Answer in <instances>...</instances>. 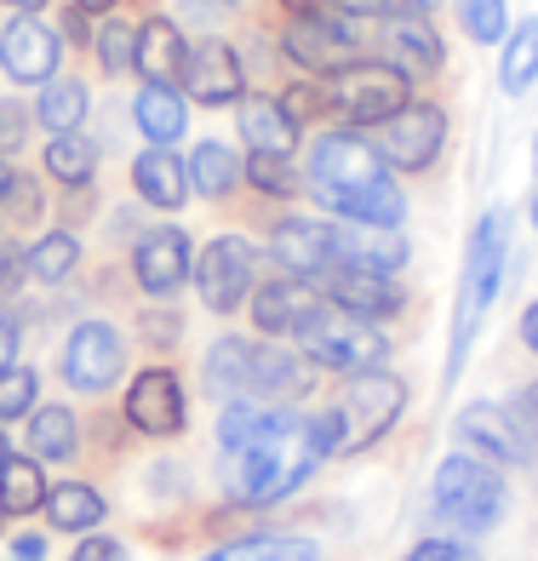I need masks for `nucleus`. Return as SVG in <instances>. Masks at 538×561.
Wrapping results in <instances>:
<instances>
[{
	"label": "nucleus",
	"instance_id": "f257e3e1",
	"mask_svg": "<svg viewBox=\"0 0 538 561\" xmlns=\"http://www.w3.org/2000/svg\"><path fill=\"white\" fill-rule=\"evenodd\" d=\"M310 195L321 207L344 213L355 224H378V229H396L407 218V195L396 184L390 161H378L362 138L350 133H332L316 138V156H310Z\"/></svg>",
	"mask_w": 538,
	"mask_h": 561
},
{
	"label": "nucleus",
	"instance_id": "f03ea898",
	"mask_svg": "<svg viewBox=\"0 0 538 561\" xmlns=\"http://www.w3.org/2000/svg\"><path fill=\"white\" fill-rule=\"evenodd\" d=\"M339 453V424L332 413L321 419H293V413H275L264 424V436L241 447V476H236V493L241 504H281L287 493H298L304 481L316 476V465Z\"/></svg>",
	"mask_w": 538,
	"mask_h": 561
},
{
	"label": "nucleus",
	"instance_id": "7ed1b4c3",
	"mask_svg": "<svg viewBox=\"0 0 538 561\" xmlns=\"http://www.w3.org/2000/svg\"><path fill=\"white\" fill-rule=\"evenodd\" d=\"M504 287V218L487 213L470 236V252H465V275H458V304H453V344H447V367H442V385L453 390L458 373L470 362V344L481 333L487 310Z\"/></svg>",
	"mask_w": 538,
	"mask_h": 561
},
{
	"label": "nucleus",
	"instance_id": "20e7f679",
	"mask_svg": "<svg viewBox=\"0 0 538 561\" xmlns=\"http://www.w3.org/2000/svg\"><path fill=\"white\" fill-rule=\"evenodd\" d=\"M435 516L453 522L458 533H493L499 516H504V481L493 465H481L470 453H453L442 458V470H435Z\"/></svg>",
	"mask_w": 538,
	"mask_h": 561
},
{
	"label": "nucleus",
	"instance_id": "39448f33",
	"mask_svg": "<svg viewBox=\"0 0 538 561\" xmlns=\"http://www.w3.org/2000/svg\"><path fill=\"white\" fill-rule=\"evenodd\" d=\"M407 407V385L396 373H350V385L339 396V407H332V424H339V453H362L373 447L384 430H390L401 419Z\"/></svg>",
	"mask_w": 538,
	"mask_h": 561
},
{
	"label": "nucleus",
	"instance_id": "423d86ee",
	"mask_svg": "<svg viewBox=\"0 0 538 561\" xmlns=\"http://www.w3.org/2000/svg\"><path fill=\"white\" fill-rule=\"evenodd\" d=\"M327 104L339 110L344 121L378 126V121H390L396 110L413 104V75L396 69V64H367V58H355V64H344V69H332Z\"/></svg>",
	"mask_w": 538,
	"mask_h": 561
},
{
	"label": "nucleus",
	"instance_id": "0eeeda50",
	"mask_svg": "<svg viewBox=\"0 0 538 561\" xmlns=\"http://www.w3.org/2000/svg\"><path fill=\"white\" fill-rule=\"evenodd\" d=\"M298 344H304V355H310L316 367H327V373H373V367L384 362V350H390L367 316L339 310L332 298H327V310L298 333Z\"/></svg>",
	"mask_w": 538,
	"mask_h": 561
},
{
	"label": "nucleus",
	"instance_id": "6e6552de",
	"mask_svg": "<svg viewBox=\"0 0 538 561\" xmlns=\"http://www.w3.org/2000/svg\"><path fill=\"white\" fill-rule=\"evenodd\" d=\"M442 138H447V115L435 104H407L390 121H378V156L401 172H424L442 156Z\"/></svg>",
	"mask_w": 538,
	"mask_h": 561
},
{
	"label": "nucleus",
	"instance_id": "1a4fd4ad",
	"mask_svg": "<svg viewBox=\"0 0 538 561\" xmlns=\"http://www.w3.org/2000/svg\"><path fill=\"white\" fill-rule=\"evenodd\" d=\"M252 264H259V252H252V241L241 236H218L207 252L195 259V287L201 298H207V310H241L247 293H252Z\"/></svg>",
	"mask_w": 538,
	"mask_h": 561
},
{
	"label": "nucleus",
	"instance_id": "9d476101",
	"mask_svg": "<svg viewBox=\"0 0 538 561\" xmlns=\"http://www.w3.org/2000/svg\"><path fill=\"white\" fill-rule=\"evenodd\" d=\"M121 373H126V344H121L115 327L110 321H81L75 327L69 344H64V378L69 385L98 396V390H110Z\"/></svg>",
	"mask_w": 538,
	"mask_h": 561
},
{
	"label": "nucleus",
	"instance_id": "9b49d317",
	"mask_svg": "<svg viewBox=\"0 0 538 561\" xmlns=\"http://www.w3.org/2000/svg\"><path fill=\"white\" fill-rule=\"evenodd\" d=\"M458 442L481 458H493V465H533L538 458V442L522 430V419L510 407H493V401H476L458 413Z\"/></svg>",
	"mask_w": 538,
	"mask_h": 561
},
{
	"label": "nucleus",
	"instance_id": "f8f14e48",
	"mask_svg": "<svg viewBox=\"0 0 538 561\" xmlns=\"http://www.w3.org/2000/svg\"><path fill=\"white\" fill-rule=\"evenodd\" d=\"M58 58H64V41H58L53 23H41L35 12L12 18L7 35H0V69L23 87H46L58 75Z\"/></svg>",
	"mask_w": 538,
	"mask_h": 561
},
{
	"label": "nucleus",
	"instance_id": "ddd939ff",
	"mask_svg": "<svg viewBox=\"0 0 538 561\" xmlns=\"http://www.w3.org/2000/svg\"><path fill=\"white\" fill-rule=\"evenodd\" d=\"M270 259L287 275H327L344 264V229L316 224V218H287L270 236Z\"/></svg>",
	"mask_w": 538,
	"mask_h": 561
},
{
	"label": "nucleus",
	"instance_id": "4468645a",
	"mask_svg": "<svg viewBox=\"0 0 538 561\" xmlns=\"http://www.w3.org/2000/svg\"><path fill=\"white\" fill-rule=\"evenodd\" d=\"M126 424L138 430V436H178L184 430V385H178V373L167 367H144L133 378V390H126Z\"/></svg>",
	"mask_w": 538,
	"mask_h": 561
},
{
	"label": "nucleus",
	"instance_id": "2eb2a0df",
	"mask_svg": "<svg viewBox=\"0 0 538 561\" xmlns=\"http://www.w3.org/2000/svg\"><path fill=\"white\" fill-rule=\"evenodd\" d=\"M310 396V362H298L281 344H252L247 339V367H241V401H298Z\"/></svg>",
	"mask_w": 538,
	"mask_h": 561
},
{
	"label": "nucleus",
	"instance_id": "dca6fc26",
	"mask_svg": "<svg viewBox=\"0 0 538 561\" xmlns=\"http://www.w3.org/2000/svg\"><path fill=\"white\" fill-rule=\"evenodd\" d=\"M287 58L298 64V69H344V64H355V30L350 23H339V18H327V12H316V18H298L293 30H287Z\"/></svg>",
	"mask_w": 538,
	"mask_h": 561
},
{
	"label": "nucleus",
	"instance_id": "f3484780",
	"mask_svg": "<svg viewBox=\"0 0 538 561\" xmlns=\"http://www.w3.org/2000/svg\"><path fill=\"white\" fill-rule=\"evenodd\" d=\"M184 87L201 104H236L241 87H247V69H241V53L224 41H201L190 46V64H184Z\"/></svg>",
	"mask_w": 538,
	"mask_h": 561
},
{
	"label": "nucleus",
	"instance_id": "a211bd4d",
	"mask_svg": "<svg viewBox=\"0 0 538 561\" xmlns=\"http://www.w3.org/2000/svg\"><path fill=\"white\" fill-rule=\"evenodd\" d=\"M321 310H327V298H316V287H304L298 275L264 280V287L252 293V321H259L264 333H293V339H298Z\"/></svg>",
	"mask_w": 538,
	"mask_h": 561
},
{
	"label": "nucleus",
	"instance_id": "6ab92c4d",
	"mask_svg": "<svg viewBox=\"0 0 538 561\" xmlns=\"http://www.w3.org/2000/svg\"><path fill=\"white\" fill-rule=\"evenodd\" d=\"M133 270H138V287L149 298L178 293L184 275H190V236L184 229H149V236L138 241V252H133Z\"/></svg>",
	"mask_w": 538,
	"mask_h": 561
},
{
	"label": "nucleus",
	"instance_id": "aec40b11",
	"mask_svg": "<svg viewBox=\"0 0 538 561\" xmlns=\"http://www.w3.org/2000/svg\"><path fill=\"white\" fill-rule=\"evenodd\" d=\"M327 298L339 310H355V316H396L401 310V287L384 270H362V264H339L327 270Z\"/></svg>",
	"mask_w": 538,
	"mask_h": 561
},
{
	"label": "nucleus",
	"instance_id": "412c9836",
	"mask_svg": "<svg viewBox=\"0 0 538 561\" xmlns=\"http://www.w3.org/2000/svg\"><path fill=\"white\" fill-rule=\"evenodd\" d=\"M184 64H190V46H184V35H178V23L149 18L144 30H138L133 69L144 75L149 87H178V81H184Z\"/></svg>",
	"mask_w": 538,
	"mask_h": 561
},
{
	"label": "nucleus",
	"instance_id": "4be33fe9",
	"mask_svg": "<svg viewBox=\"0 0 538 561\" xmlns=\"http://www.w3.org/2000/svg\"><path fill=\"white\" fill-rule=\"evenodd\" d=\"M133 184H138V195L156 213H178L184 195H190V167L178 161L167 144H156V149H144V156L133 161Z\"/></svg>",
	"mask_w": 538,
	"mask_h": 561
},
{
	"label": "nucleus",
	"instance_id": "5701e85b",
	"mask_svg": "<svg viewBox=\"0 0 538 561\" xmlns=\"http://www.w3.org/2000/svg\"><path fill=\"white\" fill-rule=\"evenodd\" d=\"M384 46H390V64L407 69V75H435V69H442V35L430 30V18H424V12L390 18V30H384Z\"/></svg>",
	"mask_w": 538,
	"mask_h": 561
},
{
	"label": "nucleus",
	"instance_id": "b1692460",
	"mask_svg": "<svg viewBox=\"0 0 538 561\" xmlns=\"http://www.w3.org/2000/svg\"><path fill=\"white\" fill-rule=\"evenodd\" d=\"M241 138L252 144V156H293L298 121L287 115L281 98H247L241 104Z\"/></svg>",
	"mask_w": 538,
	"mask_h": 561
},
{
	"label": "nucleus",
	"instance_id": "393cba45",
	"mask_svg": "<svg viewBox=\"0 0 538 561\" xmlns=\"http://www.w3.org/2000/svg\"><path fill=\"white\" fill-rule=\"evenodd\" d=\"M133 121L149 144H178L190 126V110H184V98H178V87H144L138 104H133Z\"/></svg>",
	"mask_w": 538,
	"mask_h": 561
},
{
	"label": "nucleus",
	"instance_id": "a878e982",
	"mask_svg": "<svg viewBox=\"0 0 538 561\" xmlns=\"http://www.w3.org/2000/svg\"><path fill=\"white\" fill-rule=\"evenodd\" d=\"M46 476H41V458H18V453H7L0 458V510L7 516H30V510H41L46 504Z\"/></svg>",
	"mask_w": 538,
	"mask_h": 561
},
{
	"label": "nucleus",
	"instance_id": "bb28decb",
	"mask_svg": "<svg viewBox=\"0 0 538 561\" xmlns=\"http://www.w3.org/2000/svg\"><path fill=\"white\" fill-rule=\"evenodd\" d=\"M87 110H92V92H87V81H69V75H53V81L41 87V126L46 133H75V126L87 121Z\"/></svg>",
	"mask_w": 538,
	"mask_h": 561
},
{
	"label": "nucleus",
	"instance_id": "cd10ccee",
	"mask_svg": "<svg viewBox=\"0 0 538 561\" xmlns=\"http://www.w3.org/2000/svg\"><path fill=\"white\" fill-rule=\"evenodd\" d=\"M46 516L64 533H92L104 522V493L87 488V481H58V488L46 493Z\"/></svg>",
	"mask_w": 538,
	"mask_h": 561
},
{
	"label": "nucleus",
	"instance_id": "c85d7f7f",
	"mask_svg": "<svg viewBox=\"0 0 538 561\" xmlns=\"http://www.w3.org/2000/svg\"><path fill=\"white\" fill-rule=\"evenodd\" d=\"M538 81V23H510L504 58H499V87L510 98H522Z\"/></svg>",
	"mask_w": 538,
	"mask_h": 561
},
{
	"label": "nucleus",
	"instance_id": "c756f323",
	"mask_svg": "<svg viewBox=\"0 0 538 561\" xmlns=\"http://www.w3.org/2000/svg\"><path fill=\"white\" fill-rule=\"evenodd\" d=\"M190 184L207 195V201H224L229 190L241 184V156H236L229 144H218V138H213V144H201V149H195V161H190Z\"/></svg>",
	"mask_w": 538,
	"mask_h": 561
},
{
	"label": "nucleus",
	"instance_id": "7c9ffc66",
	"mask_svg": "<svg viewBox=\"0 0 538 561\" xmlns=\"http://www.w3.org/2000/svg\"><path fill=\"white\" fill-rule=\"evenodd\" d=\"M321 550L310 539H293V533H264V539H241V545H224L207 561H316Z\"/></svg>",
	"mask_w": 538,
	"mask_h": 561
},
{
	"label": "nucleus",
	"instance_id": "2f4dec72",
	"mask_svg": "<svg viewBox=\"0 0 538 561\" xmlns=\"http://www.w3.org/2000/svg\"><path fill=\"white\" fill-rule=\"evenodd\" d=\"M46 172L58 178V184H92L98 172V144L81 138V133H58L46 144Z\"/></svg>",
	"mask_w": 538,
	"mask_h": 561
},
{
	"label": "nucleus",
	"instance_id": "473e14b6",
	"mask_svg": "<svg viewBox=\"0 0 538 561\" xmlns=\"http://www.w3.org/2000/svg\"><path fill=\"white\" fill-rule=\"evenodd\" d=\"M30 453L35 458H75V413L69 407H41L30 419Z\"/></svg>",
	"mask_w": 538,
	"mask_h": 561
},
{
	"label": "nucleus",
	"instance_id": "72a5a7b5",
	"mask_svg": "<svg viewBox=\"0 0 538 561\" xmlns=\"http://www.w3.org/2000/svg\"><path fill=\"white\" fill-rule=\"evenodd\" d=\"M23 252H30V275H35V280H64L75 264H81V241L64 236V229L41 236L35 247H23Z\"/></svg>",
	"mask_w": 538,
	"mask_h": 561
},
{
	"label": "nucleus",
	"instance_id": "f704fd0d",
	"mask_svg": "<svg viewBox=\"0 0 538 561\" xmlns=\"http://www.w3.org/2000/svg\"><path fill=\"white\" fill-rule=\"evenodd\" d=\"M98 58H104L110 75H126V69H133V58H138V30H133V23L110 18L104 30H98Z\"/></svg>",
	"mask_w": 538,
	"mask_h": 561
},
{
	"label": "nucleus",
	"instance_id": "c9c22d12",
	"mask_svg": "<svg viewBox=\"0 0 538 561\" xmlns=\"http://www.w3.org/2000/svg\"><path fill=\"white\" fill-rule=\"evenodd\" d=\"M465 30H470V41H481V46L504 41V35H510V7H504V0H465Z\"/></svg>",
	"mask_w": 538,
	"mask_h": 561
},
{
	"label": "nucleus",
	"instance_id": "e433bc0d",
	"mask_svg": "<svg viewBox=\"0 0 538 561\" xmlns=\"http://www.w3.org/2000/svg\"><path fill=\"white\" fill-rule=\"evenodd\" d=\"M41 378L30 367H0V419H23L35 407Z\"/></svg>",
	"mask_w": 538,
	"mask_h": 561
},
{
	"label": "nucleus",
	"instance_id": "4c0bfd02",
	"mask_svg": "<svg viewBox=\"0 0 538 561\" xmlns=\"http://www.w3.org/2000/svg\"><path fill=\"white\" fill-rule=\"evenodd\" d=\"M247 178H252L264 195H293V184H298L293 167H287V156H252V161H247Z\"/></svg>",
	"mask_w": 538,
	"mask_h": 561
},
{
	"label": "nucleus",
	"instance_id": "58836bf2",
	"mask_svg": "<svg viewBox=\"0 0 538 561\" xmlns=\"http://www.w3.org/2000/svg\"><path fill=\"white\" fill-rule=\"evenodd\" d=\"M350 18H407V12H430L435 0H332Z\"/></svg>",
	"mask_w": 538,
	"mask_h": 561
},
{
	"label": "nucleus",
	"instance_id": "ea45409f",
	"mask_svg": "<svg viewBox=\"0 0 538 561\" xmlns=\"http://www.w3.org/2000/svg\"><path fill=\"white\" fill-rule=\"evenodd\" d=\"M407 561H481V556L470 545H453V539H424V545H413Z\"/></svg>",
	"mask_w": 538,
	"mask_h": 561
},
{
	"label": "nucleus",
	"instance_id": "a19ab883",
	"mask_svg": "<svg viewBox=\"0 0 538 561\" xmlns=\"http://www.w3.org/2000/svg\"><path fill=\"white\" fill-rule=\"evenodd\" d=\"M69 561H126L121 539H104V533H87V545H75Z\"/></svg>",
	"mask_w": 538,
	"mask_h": 561
},
{
	"label": "nucleus",
	"instance_id": "79ce46f5",
	"mask_svg": "<svg viewBox=\"0 0 538 561\" xmlns=\"http://www.w3.org/2000/svg\"><path fill=\"white\" fill-rule=\"evenodd\" d=\"M0 201H7V207H12L18 218H35V213H41V195H35V184H30V178H12V184H7V195H0Z\"/></svg>",
	"mask_w": 538,
	"mask_h": 561
},
{
	"label": "nucleus",
	"instance_id": "37998d69",
	"mask_svg": "<svg viewBox=\"0 0 538 561\" xmlns=\"http://www.w3.org/2000/svg\"><path fill=\"white\" fill-rule=\"evenodd\" d=\"M510 413H516V419H522V430L538 442V378L516 390V401H510Z\"/></svg>",
	"mask_w": 538,
	"mask_h": 561
},
{
	"label": "nucleus",
	"instance_id": "c03bdc74",
	"mask_svg": "<svg viewBox=\"0 0 538 561\" xmlns=\"http://www.w3.org/2000/svg\"><path fill=\"white\" fill-rule=\"evenodd\" d=\"M23 275H30V252H23V247H7V252H0V293H18Z\"/></svg>",
	"mask_w": 538,
	"mask_h": 561
},
{
	"label": "nucleus",
	"instance_id": "a18cd8bd",
	"mask_svg": "<svg viewBox=\"0 0 538 561\" xmlns=\"http://www.w3.org/2000/svg\"><path fill=\"white\" fill-rule=\"evenodd\" d=\"M18 144H23V110L0 104V149H18Z\"/></svg>",
	"mask_w": 538,
	"mask_h": 561
},
{
	"label": "nucleus",
	"instance_id": "49530a36",
	"mask_svg": "<svg viewBox=\"0 0 538 561\" xmlns=\"http://www.w3.org/2000/svg\"><path fill=\"white\" fill-rule=\"evenodd\" d=\"M12 355H18V327H12L7 310H0V367H12Z\"/></svg>",
	"mask_w": 538,
	"mask_h": 561
},
{
	"label": "nucleus",
	"instance_id": "de8ad7c7",
	"mask_svg": "<svg viewBox=\"0 0 538 561\" xmlns=\"http://www.w3.org/2000/svg\"><path fill=\"white\" fill-rule=\"evenodd\" d=\"M236 0H184V12H195V18H224Z\"/></svg>",
	"mask_w": 538,
	"mask_h": 561
},
{
	"label": "nucleus",
	"instance_id": "09e8293b",
	"mask_svg": "<svg viewBox=\"0 0 538 561\" xmlns=\"http://www.w3.org/2000/svg\"><path fill=\"white\" fill-rule=\"evenodd\" d=\"M41 556H46V545L35 539V533H23V539L12 545V561H41Z\"/></svg>",
	"mask_w": 538,
	"mask_h": 561
},
{
	"label": "nucleus",
	"instance_id": "8fccbe9b",
	"mask_svg": "<svg viewBox=\"0 0 538 561\" xmlns=\"http://www.w3.org/2000/svg\"><path fill=\"white\" fill-rule=\"evenodd\" d=\"M522 344L538 355V304H527V310H522Z\"/></svg>",
	"mask_w": 538,
	"mask_h": 561
},
{
	"label": "nucleus",
	"instance_id": "3c124183",
	"mask_svg": "<svg viewBox=\"0 0 538 561\" xmlns=\"http://www.w3.org/2000/svg\"><path fill=\"white\" fill-rule=\"evenodd\" d=\"M64 23H69V41H87V7H75Z\"/></svg>",
	"mask_w": 538,
	"mask_h": 561
},
{
	"label": "nucleus",
	"instance_id": "603ef678",
	"mask_svg": "<svg viewBox=\"0 0 538 561\" xmlns=\"http://www.w3.org/2000/svg\"><path fill=\"white\" fill-rule=\"evenodd\" d=\"M7 184H12V167H7V161H0V195H7Z\"/></svg>",
	"mask_w": 538,
	"mask_h": 561
},
{
	"label": "nucleus",
	"instance_id": "864d4df0",
	"mask_svg": "<svg viewBox=\"0 0 538 561\" xmlns=\"http://www.w3.org/2000/svg\"><path fill=\"white\" fill-rule=\"evenodd\" d=\"M81 7H87V12H104V7H110V0H81Z\"/></svg>",
	"mask_w": 538,
	"mask_h": 561
},
{
	"label": "nucleus",
	"instance_id": "5fc2aeb1",
	"mask_svg": "<svg viewBox=\"0 0 538 561\" xmlns=\"http://www.w3.org/2000/svg\"><path fill=\"white\" fill-rule=\"evenodd\" d=\"M12 7H23V12H35V7H41V0H12Z\"/></svg>",
	"mask_w": 538,
	"mask_h": 561
},
{
	"label": "nucleus",
	"instance_id": "6e6d98bb",
	"mask_svg": "<svg viewBox=\"0 0 538 561\" xmlns=\"http://www.w3.org/2000/svg\"><path fill=\"white\" fill-rule=\"evenodd\" d=\"M527 213H533V224H538V184H533V207H527Z\"/></svg>",
	"mask_w": 538,
	"mask_h": 561
}]
</instances>
